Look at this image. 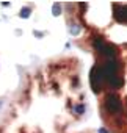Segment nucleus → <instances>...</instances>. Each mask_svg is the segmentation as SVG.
I'll return each instance as SVG.
<instances>
[{
  "instance_id": "obj_1",
  "label": "nucleus",
  "mask_w": 127,
  "mask_h": 133,
  "mask_svg": "<svg viewBox=\"0 0 127 133\" xmlns=\"http://www.w3.org/2000/svg\"><path fill=\"white\" fill-rule=\"evenodd\" d=\"M127 24V14H125ZM99 56L93 72L94 91H100V110L113 133H127V27L125 38L96 39Z\"/></svg>"
}]
</instances>
